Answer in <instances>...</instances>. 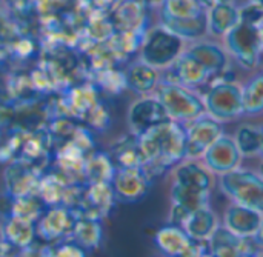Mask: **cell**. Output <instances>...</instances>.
Returning a JSON list of instances; mask_svg holds the SVG:
<instances>
[{
	"mask_svg": "<svg viewBox=\"0 0 263 257\" xmlns=\"http://www.w3.org/2000/svg\"><path fill=\"white\" fill-rule=\"evenodd\" d=\"M137 137L145 159L143 168L151 177H156L185 160V126L174 120L151 128Z\"/></svg>",
	"mask_w": 263,
	"mask_h": 257,
	"instance_id": "obj_1",
	"label": "cell"
},
{
	"mask_svg": "<svg viewBox=\"0 0 263 257\" xmlns=\"http://www.w3.org/2000/svg\"><path fill=\"white\" fill-rule=\"evenodd\" d=\"M214 174L203 162L185 159L174 167L171 183L173 205L186 211H194L210 204V193L214 183Z\"/></svg>",
	"mask_w": 263,
	"mask_h": 257,
	"instance_id": "obj_2",
	"label": "cell"
},
{
	"mask_svg": "<svg viewBox=\"0 0 263 257\" xmlns=\"http://www.w3.org/2000/svg\"><path fill=\"white\" fill-rule=\"evenodd\" d=\"M154 96L162 102L171 120L186 125L206 114L203 99L180 83L160 80Z\"/></svg>",
	"mask_w": 263,
	"mask_h": 257,
	"instance_id": "obj_3",
	"label": "cell"
},
{
	"mask_svg": "<svg viewBox=\"0 0 263 257\" xmlns=\"http://www.w3.org/2000/svg\"><path fill=\"white\" fill-rule=\"evenodd\" d=\"M185 51V40L166 29L163 25L149 28L145 32L139 49V59L159 71L168 69Z\"/></svg>",
	"mask_w": 263,
	"mask_h": 257,
	"instance_id": "obj_4",
	"label": "cell"
},
{
	"mask_svg": "<svg viewBox=\"0 0 263 257\" xmlns=\"http://www.w3.org/2000/svg\"><path fill=\"white\" fill-rule=\"evenodd\" d=\"M219 187L233 204L263 214V176L260 173L239 167L219 176Z\"/></svg>",
	"mask_w": 263,
	"mask_h": 257,
	"instance_id": "obj_5",
	"label": "cell"
},
{
	"mask_svg": "<svg viewBox=\"0 0 263 257\" xmlns=\"http://www.w3.org/2000/svg\"><path fill=\"white\" fill-rule=\"evenodd\" d=\"M202 99L206 114L220 123L233 122L243 116L242 85L236 80L227 82L222 79H214Z\"/></svg>",
	"mask_w": 263,
	"mask_h": 257,
	"instance_id": "obj_6",
	"label": "cell"
},
{
	"mask_svg": "<svg viewBox=\"0 0 263 257\" xmlns=\"http://www.w3.org/2000/svg\"><path fill=\"white\" fill-rule=\"evenodd\" d=\"M223 39L228 54H231L242 68L254 69L259 66L263 51L259 28L256 25L240 20Z\"/></svg>",
	"mask_w": 263,
	"mask_h": 257,
	"instance_id": "obj_7",
	"label": "cell"
},
{
	"mask_svg": "<svg viewBox=\"0 0 263 257\" xmlns=\"http://www.w3.org/2000/svg\"><path fill=\"white\" fill-rule=\"evenodd\" d=\"M157 248L165 257H203L208 253V242L196 241L186 234L182 227H162L154 236Z\"/></svg>",
	"mask_w": 263,
	"mask_h": 257,
	"instance_id": "obj_8",
	"label": "cell"
},
{
	"mask_svg": "<svg viewBox=\"0 0 263 257\" xmlns=\"http://www.w3.org/2000/svg\"><path fill=\"white\" fill-rule=\"evenodd\" d=\"M126 120H128L129 133L134 136H142L151 128L166 123L171 119L162 102L153 94V96H143L139 100L133 102L128 109Z\"/></svg>",
	"mask_w": 263,
	"mask_h": 257,
	"instance_id": "obj_9",
	"label": "cell"
},
{
	"mask_svg": "<svg viewBox=\"0 0 263 257\" xmlns=\"http://www.w3.org/2000/svg\"><path fill=\"white\" fill-rule=\"evenodd\" d=\"M186 136L185 159L199 160L203 157L206 150L225 133L220 122L214 120L208 114L183 125Z\"/></svg>",
	"mask_w": 263,
	"mask_h": 257,
	"instance_id": "obj_10",
	"label": "cell"
},
{
	"mask_svg": "<svg viewBox=\"0 0 263 257\" xmlns=\"http://www.w3.org/2000/svg\"><path fill=\"white\" fill-rule=\"evenodd\" d=\"M208 251L214 257H262L263 247L254 237H240L220 225L208 241Z\"/></svg>",
	"mask_w": 263,
	"mask_h": 257,
	"instance_id": "obj_11",
	"label": "cell"
},
{
	"mask_svg": "<svg viewBox=\"0 0 263 257\" xmlns=\"http://www.w3.org/2000/svg\"><path fill=\"white\" fill-rule=\"evenodd\" d=\"M153 177L146 173L143 167L136 168H117L114 173V177L111 180L116 199L134 204L142 200L149 188H151Z\"/></svg>",
	"mask_w": 263,
	"mask_h": 257,
	"instance_id": "obj_12",
	"label": "cell"
},
{
	"mask_svg": "<svg viewBox=\"0 0 263 257\" xmlns=\"http://www.w3.org/2000/svg\"><path fill=\"white\" fill-rule=\"evenodd\" d=\"M203 163L205 167L217 176L227 174L236 168L240 167L242 154L236 145V140L233 136L222 134L203 154Z\"/></svg>",
	"mask_w": 263,
	"mask_h": 257,
	"instance_id": "obj_13",
	"label": "cell"
},
{
	"mask_svg": "<svg viewBox=\"0 0 263 257\" xmlns=\"http://www.w3.org/2000/svg\"><path fill=\"white\" fill-rule=\"evenodd\" d=\"M77 216L65 205H54L35 225V234L43 241L52 242L72 234Z\"/></svg>",
	"mask_w": 263,
	"mask_h": 257,
	"instance_id": "obj_14",
	"label": "cell"
},
{
	"mask_svg": "<svg viewBox=\"0 0 263 257\" xmlns=\"http://www.w3.org/2000/svg\"><path fill=\"white\" fill-rule=\"evenodd\" d=\"M109 19L114 25V31H148V8L140 0H119L109 12Z\"/></svg>",
	"mask_w": 263,
	"mask_h": 257,
	"instance_id": "obj_15",
	"label": "cell"
},
{
	"mask_svg": "<svg viewBox=\"0 0 263 257\" xmlns=\"http://www.w3.org/2000/svg\"><path fill=\"white\" fill-rule=\"evenodd\" d=\"M125 76V85L129 88L134 94L143 97V96H153L162 80L160 71L140 59L129 63L126 69L123 71Z\"/></svg>",
	"mask_w": 263,
	"mask_h": 257,
	"instance_id": "obj_16",
	"label": "cell"
},
{
	"mask_svg": "<svg viewBox=\"0 0 263 257\" xmlns=\"http://www.w3.org/2000/svg\"><path fill=\"white\" fill-rule=\"evenodd\" d=\"M186 52H190L211 76V79H217L227 68H228V54L227 51L208 40H197L191 43L188 48H185Z\"/></svg>",
	"mask_w": 263,
	"mask_h": 257,
	"instance_id": "obj_17",
	"label": "cell"
},
{
	"mask_svg": "<svg viewBox=\"0 0 263 257\" xmlns=\"http://www.w3.org/2000/svg\"><path fill=\"white\" fill-rule=\"evenodd\" d=\"M114 200L116 194L111 183H89L83 199L80 200V207L83 211L80 217L100 221L111 211Z\"/></svg>",
	"mask_w": 263,
	"mask_h": 257,
	"instance_id": "obj_18",
	"label": "cell"
},
{
	"mask_svg": "<svg viewBox=\"0 0 263 257\" xmlns=\"http://www.w3.org/2000/svg\"><path fill=\"white\" fill-rule=\"evenodd\" d=\"M263 214L237 205V204H231L227 210H225V216H223V227L227 230H230L231 233H234L236 236L240 237H254L260 224H262Z\"/></svg>",
	"mask_w": 263,
	"mask_h": 257,
	"instance_id": "obj_19",
	"label": "cell"
},
{
	"mask_svg": "<svg viewBox=\"0 0 263 257\" xmlns=\"http://www.w3.org/2000/svg\"><path fill=\"white\" fill-rule=\"evenodd\" d=\"M6 190L11 197H22L26 194H32L39 187V177L31 162L17 160L8 167L5 171Z\"/></svg>",
	"mask_w": 263,
	"mask_h": 257,
	"instance_id": "obj_20",
	"label": "cell"
},
{
	"mask_svg": "<svg viewBox=\"0 0 263 257\" xmlns=\"http://www.w3.org/2000/svg\"><path fill=\"white\" fill-rule=\"evenodd\" d=\"M220 227L217 214L213 211V208L208 205H203L188 214L185 222L182 224V228L186 231V234L196 241L208 242L213 233Z\"/></svg>",
	"mask_w": 263,
	"mask_h": 257,
	"instance_id": "obj_21",
	"label": "cell"
},
{
	"mask_svg": "<svg viewBox=\"0 0 263 257\" xmlns=\"http://www.w3.org/2000/svg\"><path fill=\"white\" fill-rule=\"evenodd\" d=\"M160 25H163L166 29L179 35L182 40H191L197 42L203 35L208 34V23H206V12L196 15V17H170L160 14Z\"/></svg>",
	"mask_w": 263,
	"mask_h": 257,
	"instance_id": "obj_22",
	"label": "cell"
},
{
	"mask_svg": "<svg viewBox=\"0 0 263 257\" xmlns=\"http://www.w3.org/2000/svg\"><path fill=\"white\" fill-rule=\"evenodd\" d=\"M240 22L239 8L230 3H220L206 9L208 32L214 37H225Z\"/></svg>",
	"mask_w": 263,
	"mask_h": 257,
	"instance_id": "obj_23",
	"label": "cell"
},
{
	"mask_svg": "<svg viewBox=\"0 0 263 257\" xmlns=\"http://www.w3.org/2000/svg\"><path fill=\"white\" fill-rule=\"evenodd\" d=\"M3 239L14 248H28L35 237V224L26 217L11 214L2 228Z\"/></svg>",
	"mask_w": 263,
	"mask_h": 257,
	"instance_id": "obj_24",
	"label": "cell"
},
{
	"mask_svg": "<svg viewBox=\"0 0 263 257\" xmlns=\"http://www.w3.org/2000/svg\"><path fill=\"white\" fill-rule=\"evenodd\" d=\"M112 159L117 165V168H136V167H145L143 153L140 150L139 137L134 134H128L122 137L119 142H116L112 148Z\"/></svg>",
	"mask_w": 263,
	"mask_h": 257,
	"instance_id": "obj_25",
	"label": "cell"
},
{
	"mask_svg": "<svg viewBox=\"0 0 263 257\" xmlns=\"http://www.w3.org/2000/svg\"><path fill=\"white\" fill-rule=\"evenodd\" d=\"M22 35L20 23L12 17L5 0H0V60L12 54V46Z\"/></svg>",
	"mask_w": 263,
	"mask_h": 257,
	"instance_id": "obj_26",
	"label": "cell"
},
{
	"mask_svg": "<svg viewBox=\"0 0 263 257\" xmlns=\"http://www.w3.org/2000/svg\"><path fill=\"white\" fill-rule=\"evenodd\" d=\"M236 145L242 157H256L263 153V126L242 125L234 134Z\"/></svg>",
	"mask_w": 263,
	"mask_h": 257,
	"instance_id": "obj_27",
	"label": "cell"
},
{
	"mask_svg": "<svg viewBox=\"0 0 263 257\" xmlns=\"http://www.w3.org/2000/svg\"><path fill=\"white\" fill-rule=\"evenodd\" d=\"M71 237L74 239V244H77L83 250L97 248L102 241L100 221L89 219V217H77Z\"/></svg>",
	"mask_w": 263,
	"mask_h": 257,
	"instance_id": "obj_28",
	"label": "cell"
},
{
	"mask_svg": "<svg viewBox=\"0 0 263 257\" xmlns=\"http://www.w3.org/2000/svg\"><path fill=\"white\" fill-rule=\"evenodd\" d=\"M114 173L112 159L106 154H94L85 162V177L89 183H111Z\"/></svg>",
	"mask_w": 263,
	"mask_h": 257,
	"instance_id": "obj_29",
	"label": "cell"
},
{
	"mask_svg": "<svg viewBox=\"0 0 263 257\" xmlns=\"http://www.w3.org/2000/svg\"><path fill=\"white\" fill-rule=\"evenodd\" d=\"M242 100L243 116H257L263 113V71L242 86Z\"/></svg>",
	"mask_w": 263,
	"mask_h": 257,
	"instance_id": "obj_30",
	"label": "cell"
},
{
	"mask_svg": "<svg viewBox=\"0 0 263 257\" xmlns=\"http://www.w3.org/2000/svg\"><path fill=\"white\" fill-rule=\"evenodd\" d=\"M203 12H206V9L200 0H165L160 8V14L179 19L196 17Z\"/></svg>",
	"mask_w": 263,
	"mask_h": 257,
	"instance_id": "obj_31",
	"label": "cell"
},
{
	"mask_svg": "<svg viewBox=\"0 0 263 257\" xmlns=\"http://www.w3.org/2000/svg\"><path fill=\"white\" fill-rule=\"evenodd\" d=\"M65 191H66V188H65L63 182L55 176L45 177L43 180L39 182V187H37L39 197L45 204H51V205H60V202L63 200Z\"/></svg>",
	"mask_w": 263,
	"mask_h": 257,
	"instance_id": "obj_32",
	"label": "cell"
},
{
	"mask_svg": "<svg viewBox=\"0 0 263 257\" xmlns=\"http://www.w3.org/2000/svg\"><path fill=\"white\" fill-rule=\"evenodd\" d=\"M239 12H240L242 22H247L256 26H259L263 22V9L253 2H248L247 5L239 8Z\"/></svg>",
	"mask_w": 263,
	"mask_h": 257,
	"instance_id": "obj_33",
	"label": "cell"
},
{
	"mask_svg": "<svg viewBox=\"0 0 263 257\" xmlns=\"http://www.w3.org/2000/svg\"><path fill=\"white\" fill-rule=\"evenodd\" d=\"M48 257H85V251L77 244H63L54 250H49Z\"/></svg>",
	"mask_w": 263,
	"mask_h": 257,
	"instance_id": "obj_34",
	"label": "cell"
},
{
	"mask_svg": "<svg viewBox=\"0 0 263 257\" xmlns=\"http://www.w3.org/2000/svg\"><path fill=\"white\" fill-rule=\"evenodd\" d=\"M230 2H233V0H200V3L203 5L205 9H210V8L220 5V3H230Z\"/></svg>",
	"mask_w": 263,
	"mask_h": 257,
	"instance_id": "obj_35",
	"label": "cell"
},
{
	"mask_svg": "<svg viewBox=\"0 0 263 257\" xmlns=\"http://www.w3.org/2000/svg\"><path fill=\"white\" fill-rule=\"evenodd\" d=\"M140 2L149 9V8H162L165 0H140Z\"/></svg>",
	"mask_w": 263,
	"mask_h": 257,
	"instance_id": "obj_36",
	"label": "cell"
},
{
	"mask_svg": "<svg viewBox=\"0 0 263 257\" xmlns=\"http://www.w3.org/2000/svg\"><path fill=\"white\" fill-rule=\"evenodd\" d=\"M254 241H256L259 245H262L263 247V219L260 227H259V230H257V233H256V236H254Z\"/></svg>",
	"mask_w": 263,
	"mask_h": 257,
	"instance_id": "obj_37",
	"label": "cell"
},
{
	"mask_svg": "<svg viewBox=\"0 0 263 257\" xmlns=\"http://www.w3.org/2000/svg\"><path fill=\"white\" fill-rule=\"evenodd\" d=\"M259 28V34H260V43H262V51H263V22L257 26Z\"/></svg>",
	"mask_w": 263,
	"mask_h": 257,
	"instance_id": "obj_38",
	"label": "cell"
},
{
	"mask_svg": "<svg viewBox=\"0 0 263 257\" xmlns=\"http://www.w3.org/2000/svg\"><path fill=\"white\" fill-rule=\"evenodd\" d=\"M250 2H253V3H256L257 6H260L263 9V0H250Z\"/></svg>",
	"mask_w": 263,
	"mask_h": 257,
	"instance_id": "obj_39",
	"label": "cell"
},
{
	"mask_svg": "<svg viewBox=\"0 0 263 257\" xmlns=\"http://www.w3.org/2000/svg\"><path fill=\"white\" fill-rule=\"evenodd\" d=\"M203 257H214V256H213V254H211V253H210V251H208V253H206V254H203Z\"/></svg>",
	"mask_w": 263,
	"mask_h": 257,
	"instance_id": "obj_40",
	"label": "cell"
},
{
	"mask_svg": "<svg viewBox=\"0 0 263 257\" xmlns=\"http://www.w3.org/2000/svg\"><path fill=\"white\" fill-rule=\"evenodd\" d=\"M262 157H263V153H262Z\"/></svg>",
	"mask_w": 263,
	"mask_h": 257,
	"instance_id": "obj_41",
	"label": "cell"
},
{
	"mask_svg": "<svg viewBox=\"0 0 263 257\" xmlns=\"http://www.w3.org/2000/svg\"><path fill=\"white\" fill-rule=\"evenodd\" d=\"M262 257H263V256H262Z\"/></svg>",
	"mask_w": 263,
	"mask_h": 257,
	"instance_id": "obj_42",
	"label": "cell"
}]
</instances>
